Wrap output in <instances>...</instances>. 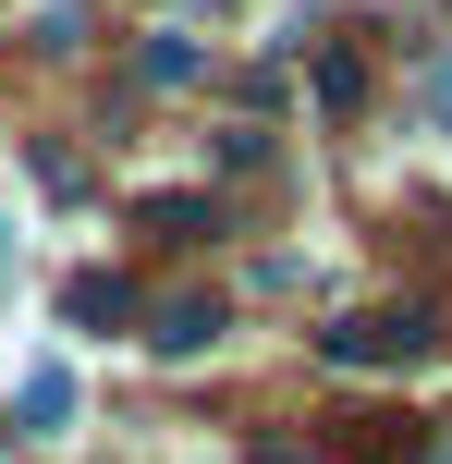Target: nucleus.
Segmentation results:
<instances>
[{"mask_svg":"<svg viewBox=\"0 0 452 464\" xmlns=\"http://www.w3.org/2000/svg\"><path fill=\"white\" fill-rule=\"evenodd\" d=\"M220 330H233V305H220V294H159V305H135V343L171 354V367H184V354H208Z\"/></svg>","mask_w":452,"mask_h":464,"instance_id":"2","label":"nucleus"},{"mask_svg":"<svg viewBox=\"0 0 452 464\" xmlns=\"http://www.w3.org/2000/svg\"><path fill=\"white\" fill-rule=\"evenodd\" d=\"M257 464H318V452H306V440H269V452H257Z\"/></svg>","mask_w":452,"mask_h":464,"instance_id":"10","label":"nucleus"},{"mask_svg":"<svg viewBox=\"0 0 452 464\" xmlns=\"http://www.w3.org/2000/svg\"><path fill=\"white\" fill-rule=\"evenodd\" d=\"M135 232H159V245H208V232H220V196H147Z\"/></svg>","mask_w":452,"mask_h":464,"instance_id":"6","label":"nucleus"},{"mask_svg":"<svg viewBox=\"0 0 452 464\" xmlns=\"http://www.w3.org/2000/svg\"><path fill=\"white\" fill-rule=\"evenodd\" d=\"M416 464H452V440H440V452H416Z\"/></svg>","mask_w":452,"mask_h":464,"instance_id":"12","label":"nucleus"},{"mask_svg":"<svg viewBox=\"0 0 452 464\" xmlns=\"http://www.w3.org/2000/svg\"><path fill=\"white\" fill-rule=\"evenodd\" d=\"M428 111H440V135H452V62H440V73H428Z\"/></svg>","mask_w":452,"mask_h":464,"instance_id":"9","label":"nucleus"},{"mask_svg":"<svg viewBox=\"0 0 452 464\" xmlns=\"http://www.w3.org/2000/svg\"><path fill=\"white\" fill-rule=\"evenodd\" d=\"M416 452H428V428H416L404 403H367V416L331 428V464H416Z\"/></svg>","mask_w":452,"mask_h":464,"instance_id":"3","label":"nucleus"},{"mask_svg":"<svg viewBox=\"0 0 452 464\" xmlns=\"http://www.w3.org/2000/svg\"><path fill=\"white\" fill-rule=\"evenodd\" d=\"M135 73H147V86H196V73H208V49H184V37H147V49H135Z\"/></svg>","mask_w":452,"mask_h":464,"instance_id":"7","label":"nucleus"},{"mask_svg":"<svg viewBox=\"0 0 452 464\" xmlns=\"http://www.w3.org/2000/svg\"><path fill=\"white\" fill-rule=\"evenodd\" d=\"M0 269H13V220H0Z\"/></svg>","mask_w":452,"mask_h":464,"instance_id":"11","label":"nucleus"},{"mask_svg":"<svg viewBox=\"0 0 452 464\" xmlns=\"http://www.w3.org/2000/svg\"><path fill=\"white\" fill-rule=\"evenodd\" d=\"M62 428H73V367H37L13 403V440H62Z\"/></svg>","mask_w":452,"mask_h":464,"instance_id":"5","label":"nucleus"},{"mask_svg":"<svg viewBox=\"0 0 452 464\" xmlns=\"http://www.w3.org/2000/svg\"><path fill=\"white\" fill-rule=\"evenodd\" d=\"M318 111H367V62H355V49L318 62Z\"/></svg>","mask_w":452,"mask_h":464,"instance_id":"8","label":"nucleus"},{"mask_svg":"<svg viewBox=\"0 0 452 464\" xmlns=\"http://www.w3.org/2000/svg\"><path fill=\"white\" fill-rule=\"evenodd\" d=\"M318 354H331V367H428V354H440V318H428V305H380V318L318 330Z\"/></svg>","mask_w":452,"mask_h":464,"instance_id":"1","label":"nucleus"},{"mask_svg":"<svg viewBox=\"0 0 452 464\" xmlns=\"http://www.w3.org/2000/svg\"><path fill=\"white\" fill-rule=\"evenodd\" d=\"M62 318L73 330H135V281H122V269H73L62 281Z\"/></svg>","mask_w":452,"mask_h":464,"instance_id":"4","label":"nucleus"}]
</instances>
